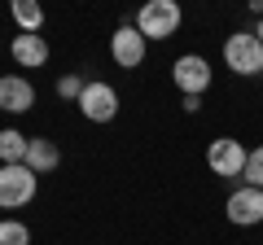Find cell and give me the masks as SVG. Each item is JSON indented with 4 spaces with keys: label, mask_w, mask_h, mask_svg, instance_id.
Masks as SVG:
<instances>
[{
    "label": "cell",
    "mask_w": 263,
    "mask_h": 245,
    "mask_svg": "<svg viewBox=\"0 0 263 245\" xmlns=\"http://www.w3.org/2000/svg\"><path fill=\"white\" fill-rule=\"evenodd\" d=\"M224 215L233 219L237 228H254V223H263V189H250V184H241V189L228 197Z\"/></svg>",
    "instance_id": "cell-8"
},
{
    "label": "cell",
    "mask_w": 263,
    "mask_h": 245,
    "mask_svg": "<svg viewBox=\"0 0 263 245\" xmlns=\"http://www.w3.org/2000/svg\"><path fill=\"white\" fill-rule=\"evenodd\" d=\"M171 79H176V88L184 96H202L211 88V62L197 57V53H184V57L171 62Z\"/></svg>",
    "instance_id": "cell-5"
},
{
    "label": "cell",
    "mask_w": 263,
    "mask_h": 245,
    "mask_svg": "<svg viewBox=\"0 0 263 245\" xmlns=\"http://www.w3.org/2000/svg\"><path fill=\"white\" fill-rule=\"evenodd\" d=\"M13 62L27 70H40L48 62V39L44 35H13Z\"/></svg>",
    "instance_id": "cell-10"
},
{
    "label": "cell",
    "mask_w": 263,
    "mask_h": 245,
    "mask_svg": "<svg viewBox=\"0 0 263 245\" xmlns=\"http://www.w3.org/2000/svg\"><path fill=\"white\" fill-rule=\"evenodd\" d=\"M145 44H149V39L136 31V22H127V27H119V31L110 35V57L119 62L123 70H136V66L145 62Z\"/></svg>",
    "instance_id": "cell-7"
},
{
    "label": "cell",
    "mask_w": 263,
    "mask_h": 245,
    "mask_svg": "<svg viewBox=\"0 0 263 245\" xmlns=\"http://www.w3.org/2000/svg\"><path fill=\"white\" fill-rule=\"evenodd\" d=\"M31 105H35V88H31L22 75H5L0 79V110L5 114H27Z\"/></svg>",
    "instance_id": "cell-9"
},
{
    "label": "cell",
    "mask_w": 263,
    "mask_h": 245,
    "mask_svg": "<svg viewBox=\"0 0 263 245\" xmlns=\"http://www.w3.org/2000/svg\"><path fill=\"white\" fill-rule=\"evenodd\" d=\"M79 114H84L88 122H110L114 114H119V92H114L110 84H101V79H88L84 96H79Z\"/></svg>",
    "instance_id": "cell-6"
},
{
    "label": "cell",
    "mask_w": 263,
    "mask_h": 245,
    "mask_svg": "<svg viewBox=\"0 0 263 245\" xmlns=\"http://www.w3.org/2000/svg\"><path fill=\"white\" fill-rule=\"evenodd\" d=\"M246 158H250V149H246L241 140H233V136H219L206 149V167L215 171L219 179H237L246 171Z\"/></svg>",
    "instance_id": "cell-4"
},
{
    "label": "cell",
    "mask_w": 263,
    "mask_h": 245,
    "mask_svg": "<svg viewBox=\"0 0 263 245\" xmlns=\"http://www.w3.org/2000/svg\"><path fill=\"white\" fill-rule=\"evenodd\" d=\"M13 22L22 27V35H40V27H44V9H40L35 0H13Z\"/></svg>",
    "instance_id": "cell-13"
},
{
    "label": "cell",
    "mask_w": 263,
    "mask_h": 245,
    "mask_svg": "<svg viewBox=\"0 0 263 245\" xmlns=\"http://www.w3.org/2000/svg\"><path fill=\"white\" fill-rule=\"evenodd\" d=\"M254 35H259V44H263V18H259V27H254Z\"/></svg>",
    "instance_id": "cell-17"
},
{
    "label": "cell",
    "mask_w": 263,
    "mask_h": 245,
    "mask_svg": "<svg viewBox=\"0 0 263 245\" xmlns=\"http://www.w3.org/2000/svg\"><path fill=\"white\" fill-rule=\"evenodd\" d=\"M57 162H62V149H57L53 140H31L27 145V167L35 171V175H48V171H57Z\"/></svg>",
    "instance_id": "cell-11"
},
{
    "label": "cell",
    "mask_w": 263,
    "mask_h": 245,
    "mask_svg": "<svg viewBox=\"0 0 263 245\" xmlns=\"http://www.w3.org/2000/svg\"><path fill=\"white\" fill-rule=\"evenodd\" d=\"M84 88H88V79H79V75H62L57 79V96H62V101H79Z\"/></svg>",
    "instance_id": "cell-16"
},
{
    "label": "cell",
    "mask_w": 263,
    "mask_h": 245,
    "mask_svg": "<svg viewBox=\"0 0 263 245\" xmlns=\"http://www.w3.org/2000/svg\"><path fill=\"white\" fill-rule=\"evenodd\" d=\"M224 62L233 75H263V44L254 31H233L224 39Z\"/></svg>",
    "instance_id": "cell-2"
},
{
    "label": "cell",
    "mask_w": 263,
    "mask_h": 245,
    "mask_svg": "<svg viewBox=\"0 0 263 245\" xmlns=\"http://www.w3.org/2000/svg\"><path fill=\"white\" fill-rule=\"evenodd\" d=\"M27 136L22 132H13V127H5V132H0V162H5V167H22V162H27Z\"/></svg>",
    "instance_id": "cell-12"
},
{
    "label": "cell",
    "mask_w": 263,
    "mask_h": 245,
    "mask_svg": "<svg viewBox=\"0 0 263 245\" xmlns=\"http://www.w3.org/2000/svg\"><path fill=\"white\" fill-rule=\"evenodd\" d=\"M0 245H31V228L18 219H0Z\"/></svg>",
    "instance_id": "cell-14"
},
{
    "label": "cell",
    "mask_w": 263,
    "mask_h": 245,
    "mask_svg": "<svg viewBox=\"0 0 263 245\" xmlns=\"http://www.w3.org/2000/svg\"><path fill=\"white\" fill-rule=\"evenodd\" d=\"M184 22V9H180L176 0H149L141 13H136V31L145 39H171Z\"/></svg>",
    "instance_id": "cell-1"
},
{
    "label": "cell",
    "mask_w": 263,
    "mask_h": 245,
    "mask_svg": "<svg viewBox=\"0 0 263 245\" xmlns=\"http://www.w3.org/2000/svg\"><path fill=\"white\" fill-rule=\"evenodd\" d=\"M35 171L22 162V167H0V210H18L35 197Z\"/></svg>",
    "instance_id": "cell-3"
},
{
    "label": "cell",
    "mask_w": 263,
    "mask_h": 245,
    "mask_svg": "<svg viewBox=\"0 0 263 245\" xmlns=\"http://www.w3.org/2000/svg\"><path fill=\"white\" fill-rule=\"evenodd\" d=\"M241 179L250 184V189H263V145H259V149H250V158H246V171H241Z\"/></svg>",
    "instance_id": "cell-15"
}]
</instances>
